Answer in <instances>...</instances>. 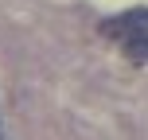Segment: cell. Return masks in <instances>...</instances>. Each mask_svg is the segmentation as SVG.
Returning <instances> with one entry per match:
<instances>
[{"label": "cell", "instance_id": "cell-1", "mask_svg": "<svg viewBox=\"0 0 148 140\" xmlns=\"http://www.w3.org/2000/svg\"><path fill=\"white\" fill-rule=\"evenodd\" d=\"M101 31L136 62H148V8H129L101 23Z\"/></svg>", "mask_w": 148, "mask_h": 140}, {"label": "cell", "instance_id": "cell-2", "mask_svg": "<svg viewBox=\"0 0 148 140\" xmlns=\"http://www.w3.org/2000/svg\"><path fill=\"white\" fill-rule=\"evenodd\" d=\"M0 140H4V128H0Z\"/></svg>", "mask_w": 148, "mask_h": 140}]
</instances>
